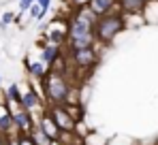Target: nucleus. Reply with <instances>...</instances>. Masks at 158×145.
Wrapping results in <instances>:
<instances>
[{
	"label": "nucleus",
	"instance_id": "obj_1",
	"mask_svg": "<svg viewBox=\"0 0 158 145\" xmlns=\"http://www.w3.org/2000/svg\"><path fill=\"white\" fill-rule=\"evenodd\" d=\"M128 17H126V13L120 9V6H115L111 13H105V15H101L98 19H96V24H94V34H96V43H101V45H111L113 41H115V36L122 32V30H126V22Z\"/></svg>",
	"mask_w": 158,
	"mask_h": 145
},
{
	"label": "nucleus",
	"instance_id": "obj_2",
	"mask_svg": "<svg viewBox=\"0 0 158 145\" xmlns=\"http://www.w3.org/2000/svg\"><path fill=\"white\" fill-rule=\"evenodd\" d=\"M41 83H43V98H45L47 107L66 102L69 90H71V79H69V75L64 71L49 68V72L45 75V79Z\"/></svg>",
	"mask_w": 158,
	"mask_h": 145
},
{
	"label": "nucleus",
	"instance_id": "obj_3",
	"mask_svg": "<svg viewBox=\"0 0 158 145\" xmlns=\"http://www.w3.org/2000/svg\"><path fill=\"white\" fill-rule=\"evenodd\" d=\"M98 64V51L94 47H83V49H73L71 51V60H69V68H77L81 72H90Z\"/></svg>",
	"mask_w": 158,
	"mask_h": 145
},
{
	"label": "nucleus",
	"instance_id": "obj_4",
	"mask_svg": "<svg viewBox=\"0 0 158 145\" xmlns=\"http://www.w3.org/2000/svg\"><path fill=\"white\" fill-rule=\"evenodd\" d=\"M47 111L52 113V118L56 120V124L60 126L62 132H75L77 130V120L71 115V111L64 105H52V107H47Z\"/></svg>",
	"mask_w": 158,
	"mask_h": 145
},
{
	"label": "nucleus",
	"instance_id": "obj_5",
	"mask_svg": "<svg viewBox=\"0 0 158 145\" xmlns=\"http://www.w3.org/2000/svg\"><path fill=\"white\" fill-rule=\"evenodd\" d=\"M36 126L52 139V141H60V137H62V130H60V126L56 124V120L52 118V113L45 109L41 115H39V120H36Z\"/></svg>",
	"mask_w": 158,
	"mask_h": 145
},
{
	"label": "nucleus",
	"instance_id": "obj_6",
	"mask_svg": "<svg viewBox=\"0 0 158 145\" xmlns=\"http://www.w3.org/2000/svg\"><path fill=\"white\" fill-rule=\"evenodd\" d=\"M19 102L26 107L28 111H36V109H39V111L43 113V111L47 109V105H43V98L36 94L34 88H28L26 92H22V100H19Z\"/></svg>",
	"mask_w": 158,
	"mask_h": 145
},
{
	"label": "nucleus",
	"instance_id": "obj_7",
	"mask_svg": "<svg viewBox=\"0 0 158 145\" xmlns=\"http://www.w3.org/2000/svg\"><path fill=\"white\" fill-rule=\"evenodd\" d=\"M150 0H118V6L126 15H143Z\"/></svg>",
	"mask_w": 158,
	"mask_h": 145
},
{
	"label": "nucleus",
	"instance_id": "obj_8",
	"mask_svg": "<svg viewBox=\"0 0 158 145\" xmlns=\"http://www.w3.org/2000/svg\"><path fill=\"white\" fill-rule=\"evenodd\" d=\"M24 66H26V71H28V75L32 77V79H39V81H43L45 79V75L49 72V66L43 62V60H26L24 62Z\"/></svg>",
	"mask_w": 158,
	"mask_h": 145
},
{
	"label": "nucleus",
	"instance_id": "obj_9",
	"mask_svg": "<svg viewBox=\"0 0 158 145\" xmlns=\"http://www.w3.org/2000/svg\"><path fill=\"white\" fill-rule=\"evenodd\" d=\"M41 49H43V53H41V60H43V62H45L49 68H52L53 62H56V60L62 56V53H60V45H56V43H45V45H43Z\"/></svg>",
	"mask_w": 158,
	"mask_h": 145
},
{
	"label": "nucleus",
	"instance_id": "obj_10",
	"mask_svg": "<svg viewBox=\"0 0 158 145\" xmlns=\"http://www.w3.org/2000/svg\"><path fill=\"white\" fill-rule=\"evenodd\" d=\"M118 6V0H90V9L101 17L105 13H111Z\"/></svg>",
	"mask_w": 158,
	"mask_h": 145
},
{
	"label": "nucleus",
	"instance_id": "obj_11",
	"mask_svg": "<svg viewBox=\"0 0 158 145\" xmlns=\"http://www.w3.org/2000/svg\"><path fill=\"white\" fill-rule=\"evenodd\" d=\"M30 135H32V139H34V143L36 145H53V141L39 128V126H34L32 130H30Z\"/></svg>",
	"mask_w": 158,
	"mask_h": 145
},
{
	"label": "nucleus",
	"instance_id": "obj_12",
	"mask_svg": "<svg viewBox=\"0 0 158 145\" xmlns=\"http://www.w3.org/2000/svg\"><path fill=\"white\" fill-rule=\"evenodd\" d=\"M81 90H79V85L75 83H71V90H69V96H66V102L64 105H81Z\"/></svg>",
	"mask_w": 158,
	"mask_h": 145
},
{
	"label": "nucleus",
	"instance_id": "obj_13",
	"mask_svg": "<svg viewBox=\"0 0 158 145\" xmlns=\"http://www.w3.org/2000/svg\"><path fill=\"white\" fill-rule=\"evenodd\" d=\"M28 13H30V17H32V19L41 22V19H43V17L47 15V9H43V6H41L39 2H34V4H32V6L28 9Z\"/></svg>",
	"mask_w": 158,
	"mask_h": 145
},
{
	"label": "nucleus",
	"instance_id": "obj_14",
	"mask_svg": "<svg viewBox=\"0 0 158 145\" xmlns=\"http://www.w3.org/2000/svg\"><path fill=\"white\" fill-rule=\"evenodd\" d=\"M4 98H11V100H22V90H19V85L17 83H11L9 88H6V96Z\"/></svg>",
	"mask_w": 158,
	"mask_h": 145
},
{
	"label": "nucleus",
	"instance_id": "obj_15",
	"mask_svg": "<svg viewBox=\"0 0 158 145\" xmlns=\"http://www.w3.org/2000/svg\"><path fill=\"white\" fill-rule=\"evenodd\" d=\"M15 137H17V143H19V145H36L30 132H17Z\"/></svg>",
	"mask_w": 158,
	"mask_h": 145
},
{
	"label": "nucleus",
	"instance_id": "obj_16",
	"mask_svg": "<svg viewBox=\"0 0 158 145\" xmlns=\"http://www.w3.org/2000/svg\"><path fill=\"white\" fill-rule=\"evenodd\" d=\"M15 19H17V17H15L11 11H4V13H2V19H0V28H2V30L9 28V24H13Z\"/></svg>",
	"mask_w": 158,
	"mask_h": 145
},
{
	"label": "nucleus",
	"instance_id": "obj_17",
	"mask_svg": "<svg viewBox=\"0 0 158 145\" xmlns=\"http://www.w3.org/2000/svg\"><path fill=\"white\" fill-rule=\"evenodd\" d=\"M36 0H19V13H24V11H28L32 4H34Z\"/></svg>",
	"mask_w": 158,
	"mask_h": 145
},
{
	"label": "nucleus",
	"instance_id": "obj_18",
	"mask_svg": "<svg viewBox=\"0 0 158 145\" xmlns=\"http://www.w3.org/2000/svg\"><path fill=\"white\" fill-rule=\"evenodd\" d=\"M75 9H79V6H85V4H90V0H69Z\"/></svg>",
	"mask_w": 158,
	"mask_h": 145
},
{
	"label": "nucleus",
	"instance_id": "obj_19",
	"mask_svg": "<svg viewBox=\"0 0 158 145\" xmlns=\"http://www.w3.org/2000/svg\"><path fill=\"white\" fill-rule=\"evenodd\" d=\"M36 2H39L43 9H47V11H49V4H52V0H36Z\"/></svg>",
	"mask_w": 158,
	"mask_h": 145
},
{
	"label": "nucleus",
	"instance_id": "obj_20",
	"mask_svg": "<svg viewBox=\"0 0 158 145\" xmlns=\"http://www.w3.org/2000/svg\"><path fill=\"white\" fill-rule=\"evenodd\" d=\"M0 145H9V137L0 132Z\"/></svg>",
	"mask_w": 158,
	"mask_h": 145
},
{
	"label": "nucleus",
	"instance_id": "obj_21",
	"mask_svg": "<svg viewBox=\"0 0 158 145\" xmlns=\"http://www.w3.org/2000/svg\"><path fill=\"white\" fill-rule=\"evenodd\" d=\"M0 85H2V72H0Z\"/></svg>",
	"mask_w": 158,
	"mask_h": 145
},
{
	"label": "nucleus",
	"instance_id": "obj_22",
	"mask_svg": "<svg viewBox=\"0 0 158 145\" xmlns=\"http://www.w3.org/2000/svg\"><path fill=\"white\" fill-rule=\"evenodd\" d=\"M156 145H158V143H156Z\"/></svg>",
	"mask_w": 158,
	"mask_h": 145
}]
</instances>
